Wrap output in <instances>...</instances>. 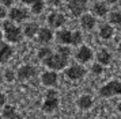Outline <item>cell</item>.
I'll return each instance as SVG.
<instances>
[{
	"mask_svg": "<svg viewBox=\"0 0 121 119\" xmlns=\"http://www.w3.org/2000/svg\"><path fill=\"white\" fill-rule=\"evenodd\" d=\"M71 48L69 46H59L57 48V53H52L49 58L44 61V64L49 68L50 70H63L67 68L69 57H71Z\"/></svg>",
	"mask_w": 121,
	"mask_h": 119,
	"instance_id": "cell-1",
	"label": "cell"
},
{
	"mask_svg": "<svg viewBox=\"0 0 121 119\" xmlns=\"http://www.w3.org/2000/svg\"><path fill=\"white\" fill-rule=\"evenodd\" d=\"M3 31H4V37H6V39L8 42L17 43V42L22 41V37H23L22 28L18 27L14 22H11V20L4 22L3 23Z\"/></svg>",
	"mask_w": 121,
	"mask_h": 119,
	"instance_id": "cell-2",
	"label": "cell"
},
{
	"mask_svg": "<svg viewBox=\"0 0 121 119\" xmlns=\"http://www.w3.org/2000/svg\"><path fill=\"white\" fill-rule=\"evenodd\" d=\"M99 96L101 97H112L121 95V80H112L109 83H106L105 85L99 88Z\"/></svg>",
	"mask_w": 121,
	"mask_h": 119,
	"instance_id": "cell-3",
	"label": "cell"
},
{
	"mask_svg": "<svg viewBox=\"0 0 121 119\" xmlns=\"http://www.w3.org/2000/svg\"><path fill=\"white\" fill-rule=\"evenodd\" d=\"M90 0H67V7L73 16H82L87 10Z\"/></svg>",
	"mask_w": 121,
	"mask_h": 119,
	"instance_id": "cell-4",
	"label": "cell"
},
{
	"mask_svg": "<svg viewBox=\"0 0 121 119\" xmlns=\"http://www.w3.org/2000/svg\"><path fill=\"white\" fill-rule=\"evenodd\" d=\"M64 73H65V77L69 80H80L86 75V69L82 65H71V66L65 68Z\"/></svg>",
	"mask_w": 121,
	"mask_h": 119,
	"instance_id": "cell-5",
	"label": "cell"
},
{
	"mask_svg": "<svg viewBox=\"0 0 121 119\" xmlns=\"http://www.w3.org/2000/svg\"><path fill=\"white\" fill-rule=\"evenodd\" d=\"M8 16H10V20L11 22H17V23H19V22H23L29 18V12L26 8H21V7H14L11 11H10V14H8Z\"/></svg>",
	"mask_w": 121,
	"mask_h": 119,
	"instance_id": "cell-6",
	"label": "cell"
},
{
	"mask_svg": "<svg viewBox=\"0 0 121 119\" xmlns=\"http://www.w3.org/2000/svg\"><path fill=\"white\" fill-rule=\"evenodd\" d=\"M46 22H48L49 27H52V28H59V27L65 24V16L63 15V14H60V12H52V14H49Z\"/></svg>",
	"mask_w": 121,
	"mask_h": 119,
	"instance_id": "cell-7",
	"label": "cell"
},
{
	"mask_svg": "<svg viewBox=\"0 0 121 119\" xmlns=\"http://www.w3.org/2000/svg\"><path fill=\"white\" fill-rule=\"evenodd\" d=\"M18 79L19 80H29L37 75V68L33 65H23L18 69Z\"/></svg>",
	"mask_w": 121,
	"mask_h": 119,
	"instance_id": "cell-8",
	"label": "cell"
},
{
	"mask_svg": "<svg viewBox=\"0 0 121 119\" xmlns=\"http://www.w3.org/2000/svg\"><path fill=\"white\" fill-rule=\"evenodd\" d=\"M93 50L88 48V46H86V45H82L80 48L76 50V54H75V57H76L78 61H80L82 64H86V62H88L90 60L93 58Z\"/></svg>",
	"mask_w": 121,
	"mask_h": 119,
	"instance_id": "cell-9",
	"label": "cell"
},
{
	"mask_svg": "<svg viewBox=\"0 0 121 119\" xmlns=\"http://www.w3.org/2000/svg\"><path fill=\"white\" fill-rule=\"evenodd\" d=\"M56 38L59 43H61L63 46H71L73 42V31L69 30H59L56 32Z\"/></svg>",
	"mask_w": 121,
	"mask_h": 119,
	"instance_id": "cell-10",
	"label": "cell"
},
{
	"mask_svg": "<svg viewBox=\"0 0 121 119\" xmlns=\"http://www.w3.org/2000/svg\"><path fill=\"white\" fill-rule=\"evenodd\" d=\"M53 41V31L48 28V27H39V31H38V42L41 45H49L50 42Z\"/></svg>",
	"mask_w": 121,
	"mask_h": 119,
	"instance_id": "cell-11",
	"label": "cell"
},
{
	"mask_svg": "<svg viewBox=\"0 0 121 119\" xmlns=\"http://www.w3.org/2000/svg\"><path fill=\"white\" fill-rule=\"evenodd\" d=\"M59 103H60L59 97H45L44 103H42V111L53 112V111H56L59 108Z\"/></svg>",
	"mask_w": 121,
	"mask_h": 119,
	"instance_id": "cell-12",
	"label": "cell"
},
{
	"mask_svg": "<svg viewBox=\"0 0 121 119\" xmlns=\"http://www.w3.org/2000/svg\"><path fill=\"white\" fill-rule=\"evenodd\" d=\"M80 24H82V27L84 30L90 31V30H93L94 27H95L97 19H95L94 15H91V14H83V15L80 16Z\"/></svg>",
	"mask_w": 121,
	"mask_h": 119,
	"instance_id": "cell-13",
	"label": "cell"
},
{
	"mask_svg": "<svg viewBox=\"0 0 121 119\" xmlns=\"http://www.w3.org/2000/svg\"><path fill=\"white\" fill-rule=\"evenodd\" d=\"M41 83L46 87L56 85V83H57V73L53 72V70H48V72L42 73V76H41Z\"/></svg>",
	"mask_w": 121,
	"mask_h": 119,
	"instance_id": "cell-14",
	"label": "cell"
},
{
	"mask_svg": "<svg viewBox=\"0 0 121 119\" xmlns=\"http://www.w3.org/2000/svg\"><path fill=\"white\" fill-rule=\"evenodd\" d=\"M11 56H12V48L8 43L0 41V64L8 61Z\"/></svg>",
	"mask_w": 121,
	"mask_h": 119,
	"instance_id": "cell-15",
	"label": "cell"
},
{
	"mask_svg": "<svg viewBox=\"0 0 121 119\" xmlns=\"http://www.w3.org/2000/svg\"><path fill=\"white\" fill-rule=\"evenodd\" d=\"M38 31H39L38 24H37L35 22H29V23L25 24L22 32H23V35H26L27 38H33L38 34Z\"/></svg>",
	"mask_w": 121,
	"mask_h": 119,
	"instance_id": "cell-16",
	"label": "cell"
},
{
	"mask_svg": "<svg viewBox=\"0 0 121 119\" xmlns=\"http://www.w3.org/2000/svg\"><path fill=\"white\" fill-rule=\"evenodd\" d=\"M110 61H112V54H110L109 50H106V49H101L98 53H97V62L101 64L102 66L109 65Z\"/></svg>",
	"mask_w": 121,
	"mask_h": 119,
	"instance_id": "cell-17",
	"label": "cell"
},
{
	"mask_svg": "<svg viewBox=\"0 0 121 119\" xmlns=\"http://www.w3.org/2000/svg\"><path fill=\"white\" fill-rule=\"evenodd\" d=\"M113 35H114V28L109 23H104L99 26V37L102 39H110Z\"/></svg>",
	"mask_w": 121,
	"mask_h": 119,
	"instance_id": "cell-18",
	"label": "cell"
},
{
	"mask_svg": "<svg viewBox=\"0 0 121 119\" xmlns=\"http://www.w3.org/2000/svg\"><path fill=\"white\" fill-rule=\"evenodd\" d=\"M93 14L97 16H106L108 15V5L104 1H95L91 7Z\"/></svg>",
	"mask_w": 121,
	"mask_h": 119,
	"instance_id": "cell-19",
	"label": "cell"
},
{
	"mask_svg": "<svg viewBox=\"0 0 121 119\" xmlns=\"http://www.w3.org/2000/svg\"><path fill=\"white\" fill-rule=\"evenodd\" d=\"M78 107L80 110H90L93 107V97L88 95H83L78 99Z\"/></svg>",
	"mask_w": 121,
	"mask_h": 119,
	"instance_id": "cell-20",
	"label": "cell"
},
{
	"mask_svg": "<svg viewBox=\"0 0 121 119\" xmlns=\"http://www.w3.org/2000/svg\"><path fill=\"white\" fill-rule=\"evenodd\" d=\"M109 24L110 26H120L121 24V12L118 11H113L109 14Z\"/></svg>",
	"mask_w": 121,
	"mask_h": 119,
	"instance_id": "cell-21",
	"label": "cell"
},
{
	"mask_svg": "<svg viewBox=\"0 0 121 119\" xmlns=\"http://www.w3.org/2000/svg\"><path fill=\"white\" fill-rule=\"evenodd\" d=\"M52 53H53V52H52V49H50V48H46V46H44V48H41V49L38 50V58L41 60L42 62H44L45 60L49 58L50 56H52Z\"/></svg>",
	"mask_w": 121,
	"mask_h": 119,
	"instance_id": "cell-22",
	"label": "cell"
},
{
	"mask_svg": "<svg viewBox=\"0 0 121 119\" xmlns=\"http://www.w3.org/2000/svg\"><path fill=\"white\" fill-rule=\"evenodd\" d=\"M15 112H17V110H15L14 106H6V107L3 108V118L4 119H10Z\"/></svg>",
	"mask_w": 121,
	"mask_h": 119,
	"instance_id": "cell-23",
	"label": "cell"
},
{
	"mask_svg": "<svg viewBox=\"0 0 121 119\" xmlns=\"http://www.w3.org/2000/svg\"><path fill=\"white\" fill-rule=\"evenodd\" d=\"M44 8H45L44 1H37V3H34V4L31 5V12L35 14V15H38V14H41V12L44 11Z\"/></svg>",
	"mask_w": 121,
	"mask_h": 119,
	"instance_id": "cell-24",
	"label": "cell"
},
{
	"mask_svg": "<svg viewBox=\"0 0 121 119\" xmlns=\"http://www.w3.org/2000/svg\"><path fill=\"white\" fill-rule=\"evenodd\" d=\"M83 42V34L80 31H73V42L72 46H79Z\"/></svg>",
	"mask_w": 121,
	"mask_h": 119,
	"instance_id": "cell-25",
	"label": "cell"
},
{
	"mask_svg": "<svg viewBox=\"0 0 121 119\" xmlns=\"http://www.w3.org/2000/svg\"><path fill=\"white\" fill-rule=\"evenodd\" d=\"M91 70H93L94 75H101L104 72V66L101 64H98V62H94L93 66H91Z\"/></svg>",
	"mask_w": 121,
	"mask_h": 119,
	"instance_id": "cell-26",
	"label": "cell"
},
{
	"mask_svg": "<svg viewBox=\"0 0 121 119\" xmlns=\"http://www.w3.org/2000/svg\"><path fill=\"white\" fill-rule=\"evenodd\" d=\"M4 77H6L7 81H12L14 79H15V73H14L11 69H8V70H6V75H4Z\"/></svg>",
	"mask_w": 121,
	"mask_h": 119,
	"instance_id": "cell-27",
	"label": "cell"
},
{
	"mask_svg": "<svg viewBox=\"0 0 121 119\" xmlns=\"http://www.w3.org/2000/svg\"><path fill=\"white\" fill-rule=\"evenodd\" d=\"M45 97H59V92L56 91V89H49V91L46 92Z\"/></svg>",
	"mask_w": 121,
	"mask_h": 119,
	"instance_id": "cell-28",
	"label": "cell"
},
{
	"mask_svg": "<svg viewBox=\"0 0 121 119\" xmlns=\"http://www.w3.org/2000/svg\"><path fill=\"white\" fill-rule=\"evenodd\" d=\"M0 3H1V5H4V7H10V5L14 4V0H0Z\"/></svg>",
	"mask_w": 121,
	"mask_h": 119,
	"instance_id": "cell-29",
	"label": "cell"
},
{
	"mask_svg": "<svg viewBox=\"0 0 121 119\" xmlns=\"http://www.w3.org/2000/svg\"><path fill=\"white\" fill-rule=\"evenodd\" d=\"M37 1H44V0H22L23 4H27V5H33L34 3H37Z\"/></svg>",
	"mask_w": 121,
	"mask_h": 119,
	"instance_id": "cell-30",
	"label": "cell"
},
{
	"mask_svg": "<svg viewBox=\"0 0 121 119\" xmlns=\"http://www.w3.org/2000/svg\"><path fill=\"white\" fill-rule=\"evenodd\" d=\"M7 15V11H6V8L3 7V5L0 4V19H3L4 16Z\"/></svg>",
	"mask_w": 121,
	"mask_h": 119,
	"instance_id": "cell-31",
	"label": "cell"
},
{
	"mask_svg": "<svg viewBox=\"0 0 121 119\" xmlns=\"http://www.w3.org/2000/svg\"><path fill=\"white\" fill-rule=\"evenodd\" d=\"M48 3L52 5H60L63 3V0H48Z\"/></svg>",
	"mask_w": 121,
	"mask_h": 119,
	"instance_id": "cell-32",
	"label": "cell"
},
{
	"mask_svg": "<svg viewBox=\"0 0 121 119\" xmlns=\"http://www.w3.org/2000/svg\"><path fill=\"white\" fill-rule=\"evenodd\" d=\"M4 103H6V96L0 92V107H3V106H4Z\"/></svg>",
	"mask_w": 121,
	"mask_h": 119,
	"instance_id": "cell-33",
	"label": "cell"
},
{
	"mask_svg": "<svg viewBox=\"0 0 121 119\" xmlns=\"http://www.w3.org/2000/svg\"><path fill=\"white\" fill-rule=\"evenodd\" d=\"M10 119H23V118H22V115H19L18 112H15V114H14V115L11 116V118H10Z\"/></svg>",
	"mask_w": 121,
	"mask_h": 119,
	"instance_id": "cell-34",
	"label": "cell"
},
{
	"mask_svg": "<svg viewBox=\"0 0 121 119\" xmlns=\"http://www.w3.org/2000/svg\"><path fill=\"white\" fill-rule=\"evenodd\" d=\"M117 0H106V4H116Z\"/></svg>",
	"mask_w": 121,
	"mask_h": 119,
	"instance_id": "cell-35",
	"label": "cell"
},
{
	"mask_svg": "<svg viewBox=\"0 0 121 119\" xmlns=\"http://www.w3.org/2000/svg\"><path fill=\"white\" fill-rule=\"evenodd\" d=\"M117 111L121 114V103H118V104H117Z\"/></svg>",
	"mask_w": 121,
	"mask_h": 119,
	"instance_id": "cell-36",
	"label": "cell"
},
{
	"mask_svg": "<svg viewBox=\"0 0 121 119\" xmlns=\"http://www.w3.org/2000/svg\"><path fill=\"white\" fill-rule=\"evenodd\" d=\"M118 53H120V54H121V42H120V43H118Z\"/></svg>",
	"mask_w": 121,
	"mask_h": 119,
	"instance_id": "cell-37",
	"label": "cell"
},
{
	"mask_svg": "<svg viewBox=\"0 0 121 119\" xmlns=\"http://www.w3.org/2000/svg\"><path fill=\"white\" fill-rule=\"evenodd\" d=\"M1 81H3V76H1V73H0V84H1Z\"/></svg>",
	"mask_w": 121,
	"mask_h": 119,
	"instance_id": "cell-38",
	"label": "cell"
},
{
	"mask_svg": "<svg viewBox=\"0 0 121 119\" xmlns=\"http://www.w3.org/2000/svg\"><path fill=\"white\" fill-rule=\"evenodd\" d=\"M0 39H1V34H0Z\"/></svg>",
	"mask_w": 121,
	"mask_h": 119,
	"instance_id": "cell-39",
	"label": "cell"
}]
</instances>
